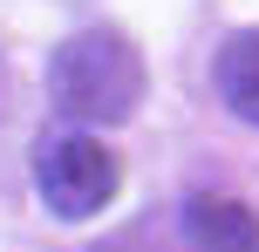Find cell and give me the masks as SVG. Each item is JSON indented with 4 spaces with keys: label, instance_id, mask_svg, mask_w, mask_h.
Segmentation results:
<instances>
[{
    "label": "cell",
    "instance_id": "2",
    "mask_svg": "<svg viewBox=\"0 0 259 252\" xmlns=\"http://www.w3.org/2000/svg\"><path fill=\"white\" fill-rule=\"evenodd\" d=\"M34 191L55 218H96L123 191V157L109 143H96V136H82V130L48 136L34 150Z\"/></svg>",
    "mask_w": 259,
    "mask_h": 252
},
{
    "label": "cell",
    "instance_id": "1",
    "mask_svg": "<svg viewBox=\"0 0 259 252\" xmlns=\"http://www.w3.org/2000/svg\"><path fill=\"white\" fill-rule=\"evenodd\" d=\"M143 55L123 27H82L48 55V103L68 123H130L143 109Z\"/></svg>",
    "mask_w": 259,
    "mask_h": 252
},
{
    "label": "cell",
    "instance_id": "4",
    "mask_svg": "<svg viewBox=\"0 0 259 252\" xmlns=\"http://www.w3.org/2000/svg\"><path fill=\"white\" fill-rule=\"evenodd\" d=\"M211 82H219V103L232 109L239 123L259 130V27H239V34L219 41V55H211Z\"/></svg>",
    "mask_w": 259,
    "mask_h": 252
},
{
    "label": "cell",
    "instance_id": "3",
    "mask_svg": "<svg viewBox=\"0 0 259 252\" xmlns=\"http://www.w3.org/2000/svg\"><path fill=\"white\" fill-rule=\"evenodd\" d=\"M184 245L191 252H259V212L225 191H191L184 198Z\"/></svg>",
    "mask_w": 259,
    "mask_h": 252
}]
</instances>
